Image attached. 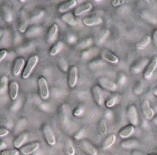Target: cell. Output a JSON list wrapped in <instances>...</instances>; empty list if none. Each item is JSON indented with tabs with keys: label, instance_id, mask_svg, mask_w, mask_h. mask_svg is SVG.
<instances>
[{
	"label": "cell",
	"instance_id": "d4e9b609",
	"mask_svg": "<svg viewBox=\"0 0 157 155\" xmlns=\"http://www.w3.org/2000/svg\"><path fill=\"white\" fill-rule=\"evenodd\" d=\"M139 145V142L136 141V140H127V141H124L121 144V146L123 147V148H133V147H137Z\"/></svg>",
	"mask_w": 157,
	"mask_h": 155
},
{
	"label": "cell",
	"instance_id": "603a6c76",
	"mask_svg": "<svg viewBox=\"0 0 157 155\" xmlns=\"http://www.w3.org/2000/svg\"><path fill=\"white\" fill-rule=\"evenodd\" d=\"M63 48V43L62 42H58L55 43L51 48L50 51H49V55L51 56H56L58 55L60 52H61L62 49Z\"/></svg>",
	"mask_w": 157,
	"mask_h": 155
},
{
	"label": "cell",
	"instance_id": "f35d334b",
	"mask_svg": "<svg viewBox=\"0 0 157 155\" xmlns=\"http://www.w3.org/2000/svg\"><path fill=\"white\" fill-rule=\"evenodd\" d=\"M6 144L3 141H0V150H2V149L6 148Z\"/></svg>",
	"mask_w": 157,
	"mask_h": 155
},
{
	"label": "cell",
	"instance_id": "1f68e13d",
	"mask_svg": "<svg viewBox=\"0 0 157 155\" xmlns=\"http://www.w3.org/2000/svg\"><path fill=\"white\" fill-rule=\"evenodd\" d=\"M106 124H105V121H101V122L99 123V132H100L101 134H105V132H106Z\"/></svg>",
	"mask_w": 157,
	"mask_h": 155
},
{
	"label": "cell",
	"instance_id": "ab89813d",
	"mask_svg": "<svg viewBox=\"0 0 157 155\" xmlns=\"http://www.w3.org/2000/svg\"><path fill=\"white\" fill-rule=\"evenodd\" d=\"M152 93H153L154 95L156 96V97H157V88H155V89L153 90V91H152Z\"/></svg>",
	"mask_w": 157,
	"mask_h": 155
},
{
	"label": "cell",
	"instance_id": "44dd1931",
	"mask_svg": "<svg viewBox=\"0 0 157 155\" xmlns=\"http://www.w3.org/2000/svg\"><path fill=\"white\" fill-rule=\"evenodd\" d=\"M27 138H28V135L26 133L21 134L20 135L17 137L14 141V147L16 148H20L22 146V144L26 141Z\"/></svg>",
	"mask_w": 157,
	"mask_h": 155
},
{
	"label": "cell",
	"instance_id": "3957f363",
	"mask_svg": "<svg viewBox=\"0 0 157 155\" xmlns=\"http://www.w3.org/2000/svg\"><path fill=\"white\" fill-rule=\"evenodd\" d=\"M43 132L47 144L50 146L55 145L56 143L55 134H54L52 127H50V125L49 124H46L43 125Z\"/></svg>",
	"mask_w": 157,
	"mask_h": 155
},
{
	"label": "cell",
	"instance_id": "d590c367",
	"mask_svg": "<svg viewBox=\"0 0 157 155\" xmlns=\"http://www.w3.org/2000/svg\"><path fill=\"white\" fill-rule=\"evenodd\" d=\"M7 51L6 49H2V50H0V62L4 59V58L6 57L7 55Z\"/></svg>",
	"mask_w": 157,
	"mask_h": 155
},
{
	"label": "cell",
	"instance_id": "d6a6232c",
	"mask_svg": "<svg viewBox=\"0 0 157 155\" xmlns=\"http://www.w3.org/2000/svg\"><path fill=\"white\" fill-rule=\"evenodd\" d=\"M59 66H60V68L63 71V72H66L68 70V65L67 63L65 61L64 59H61L59 60Z\"/></svg>",
	"mask_w": 157,
	"mask_h": 155
},
{
	"label": "cell",
	"instance_id": "ac0fdd59",
	"mask_svg": "<svg viewBox=\"0 0 157 155\" xmlns=\"http://www.w3.org/2000/svg\"><path fill=\"white\" fill-rule=\"evenodd\" d=\"M103 20L99 16H93V17L86 18L83 19V24L86 26H95L102 23Z\"/></svg>",
	"mask_w": 157,
	"mask_h": 155
},
{
	"label": "cell",
	"instance_id": "5b68a950",
	"mask_svg": "<svg viewBox=\"0 0 157 155\" xmlns=\"http://www.w3.org/2000/svg\"><path fill=\"white\" fill-rule=\"evenodd\" d=\"M141 109L143 115L145 116V118H146V119H153L154 116H155V111H154V110L152 109V108L151 107L150 103L149 102V101L144 100L142 101Z\"/></svg>",
	"mask_w": 157,
	"mask_h": 155
},
{
	"label": "cell",
	"instance_id": "cb8c5ba5",
	"mask_svg": "<svg viewBox=\"0 0 157 155\" xmlns=\"http://www.w3.org/2000/svg\"><path fill=\"white\" fill-rule=\"evenodd\" d=\"M148 63V59H143L141 61H140L139 62H137L133 67L132 68V71L135 73H139V72H141L145 67H146V64Z\"/></svg>",
	"mask_w": 157,
	"mask_h": 155
},
{
	"label": "cell",
	"instance_id": "4316f807",
	"mask_svg": "<svg viewBox=\"0 0 157 155\" xmlns=\"http://www.w3.org/2000/svg\"><path fill=\"white\" fill-rule=\"evenodd\" d=\"M62 18H63V20L69 25H75L76 24V21L72 13H66Z\"/></svg>",
	"mask_w": 157,
	"mask_h": 155
},
{
	"label": "cell",
	"instance_id": "6da1fadb",
	"mask_svg": "<svg viewBox=\"0 0 157 155\" xmlns=\"http://www.w3.org/2000/svg\"><path fill=\"white\" fill-rule=\"evenodd\" d=\"M39 58L38 55H33L32 57H30V58L29 59L28 62H27L26 65H25V68H24L23 72L22 73V77L23 79H27L31 75V74L33 73V70L35 69V68L37 65L38 62H39Z\"/></svg>",
	"mask_w": 157,
	"mask_h": 155
},
{
	"label": "cell",
	"instance_id": "74e56055",
	"mask_svg": "<svg viewBox=\"0 0 157 155\" xmlns=\"http://www.w3.org/2000/svg\"><path fill=\"white\" fill-rule=\"evenodd\" d=\"M152 42L154 43V46L157 48V29L154 30L152 33Z\"/></svg>",
	"mask_w": 157,
	"mask_h": 155
},
{
	"label": "cell",
	"instance_id": "7bdbcfd3",
	"mask_svg": "<svg viewBox=\"0 0 157 155\" xmlns=\"http://www.w3.org/2000/svg\"><path fill=\"white\" fill-rule=\"evenodd\" d=\"M149 155H157V154H153V153H151V154H149Z\"/></svg>",
	"mask_w": 157,
	"mask_h": 155
},
{
	"label": "cell",
	"instance_id": "9c48e42d",
	"mask_svg": "<svg viewBox=\"0 0 157 155\" xmlns=\"http://www.w3.org/2000/svg\"><path fill=\"white\" fill-rule=\"evenodd\" d=\"M78 81V68L76 66H72L69 72V85L70 88H74Z\"/></svg>",
	"mask_w": 157,
	"mask_h": 155
},
{
	"label": "cell",
	"instance_id": "7a4b0ae2",
	"mask_svg": "<svg viewBox=\"0 0 157 155\" xmlns=\"http://www.w3.org/2000/svg\"><path fill=\"white\" fill-rule=\"evenodd\" d=\"M38 85H39V94L41 98L43 100H47L49 98V88L47 81L44 77H39L38 80Z\"/></svg>",
	"mask_w": 157,
	"mask_h": 155
},
{
	"label": "cell",
	"instance_id": "8992f818",
	"mask_svg": "<svg viewBox=\"0 0 157 155\" xmlns=\"http://www.w3.org/2000/svg\"><path fill=\"white\" fill-rule=\"evenodd\" d=\"M98 83L102 88L109 91H115L118 89V85L115 82L109 80L106 78L98 79Z\"/></svg>",
	"mask_w": 157,
	"mask_h": 155
},
{
	"label": "cell",
	"instance_id": "83f0119b",
	"mask_svg": "<svg viewBox=\"0 0 157 155\" xmlns=\"http://www.w3.org/2000/svg\"><path fill=\"white\" fill-rule=\"evenodd\" d=\"M7 85H8V78L3 75L0 79V94L5 92L7 88Z\"/></svg>",
	"mask_w": 157,
	"mask_h": 155
},
{
	"label": "cell",
	"instance_id": "30bf717a",
	"mask_svg": "<svg viewBox=\"0 0 157 155\" xmlns=\"http://www.w3.org/2000/svg\"><path fill=\"white\" fill-rule=\"evenodd\" d=\"M39 145H40L39 142H33L31 143V144H26V145L21 147L19 152L23 155H29L36 151L39 147Z\"/></svg>",
	"mask_w": 157,
	"mask_h": 155
},
{
	"label": "cell",
	"instance_id": "7402d4cb",
	"mask_svg": "<svg viewBox=\"0 0 157 155\" xmlns=\"http://www.w3.org/2000/svg\"><path fill=\"white\" fill-rule=\"evenodd\" d=\"M151 40H152V38L149 35H146L143 38V39L138 42L136 44V48L140 50H143V49H146V47L149 46V45L150 44Z\"/></svg>",
	"mask_w": 157,
	"mask_h": 155
},
{
	"label": "cell",
	"instance_id": "f546056e",
	"mask_svg": "<svg viewBox=\"0 0 157 155\" xmlns=\"http://www.w3.org/2000/svg\"><path fill=\"white\" fill-rule=\"evenodd\" d=\"M19 150L17 149H11V150H2L1 155H19Z\"/></svg>",
	"mask_w": 157,
	"mask_h": 155
},
{
	"label": "cell",
	"instance_id": "277c9868",
	"mask_svg": "<svg viewBox=\"0 0 157 155\" xmlns=\"http://www.w3.org/2000/svg\"><path fill=\"white\" fill-rule=\"evenodd\" d=\"M127 118L132 126H137L139 124V116L136 107L131 105L127 108Z\"/></svg>",
	"mask_w": 157,
	"mask_h": 155
},
{
	"label": "cell",
	"instance_id": "836d02e7",
	"mask_svg": "<svg viewBox=\"0 0 157 155\" xmlns=\"http://www.w3.org/2000/svg\"><path fill=\"white\" fill-rule=\"evenodd\" d=\"M82 112H83L82 108H81V107H78V108H76L75 110H74L73 114L74 116H75V117H78V116H80L81 114H82Z\"/></svg>",
	"mask_w": 157,
	"mask_h": 155
},
{
	"label": "cell",
	"instance_id": "8fae6325",
	"mask_svg": "<svg viewBox=\"0 0 157 155\" xmlns=\"http://www.w3.org/2000/svg\"><path fill=\"white\" fill-rule=\"evenodd\" d=\"M101 56H102V58L104 61H108V62L111 63V64H117L119 62V61H120L119 58L116 55L112 53L109 51L105 50V49L102 52Z\"/></svg>",
	"mask_w": 157,
	"mask_h": 155
},
{
	"label": "cell",
	"instance_id": "7c38bea8",
	"mask_svg": "<svg viewBox=\"0 0 157 155\" xmlns=\"http://www.w3.org/2000/svg\"><path fill=\"white\" fill-rule=\"evenodd\" d=\"M92 93H93V97L94 99L96 105L101 106L103 104V98H102V91H101L100 88L98 85L93 86L92 88Z\"/></svg>",
	"mask_w": 157,
	"mask_h": 155
},
{
	"label": "cell",
	"instance_id": "4fadbf2b",
	"mask_svg": "<svg viewBox=\"0 0 157 155\" xmlns=\"http://www.w3.org/2000/svg\"><path fill=\"white\" fill-rule=\"evenodd\" d=\"M93 9V5L90 2H85L82 5L78 6L75 10H74V15L75 16H81V15L90 12Z\"/></svg>",
	"mask_w": 157,
	"mask_h": 155
},
{
	"label": "cell",
	"instance_id": "e0dca14e",
	"mask_svg": "<svg viewBox=\"0 0 157 155\" xmlns=\"http://www.w3.org/2000/svg\"><path fill=\"white\" fill-rule=\"evenodd\" d=\"M77 4L76 0H69V1H66V2H63V3L60 4L59 6L58 10L59 13H66V12L69 11L72 9L73 7H75Z\"/></svg>",
	"mask_w": 157,
	"mask_h": 155
},
{
	"label": "cell",
	"instance_id": "ffe728a7",
	"mask_svg": "<svg viewBox=\"0 0 157 155\" xmlns=\"http://www.w3.org/2000/svg\"><path fill=\"white\" fill-rule=\"evenodd\" d=\"M116 140V137L114 134H111V135H108L105 140L103 141L102 144V149L103 150H107V149L110 148L113 144H115Z\"/></svg>",
	"mask_w": 157,
	"mask_h": 155
},
{
	"label": "cell",
	"instance_id": "e575fe53",
	"mask_svg": "<svg viewBox=\"0 0 157 155\" xmlns=\"http://www.w3.org/2000/svg\"><path fill=\"white\" fill-rule=\"evenodd\" d=\"M126 2V1L124 0H114V1H112V4H113V6L117 7L122 6L123 4H124Z\"/></svg>",
	"mask_w": 157,
	"mask_h": 155
},
{
	"label": "cell",
	"instance_id": "b9f144b4",
	"mask_svg": "<svg viewBox=\"0 0 157 155\" xmlns=\"http://www.w3.org/2000/svg\"><path fill=\"white\" fill-rule=\"evenodd\" d=\"M2 35V30H1V28H0V38H1Z\"/></svg>",
	"mask_w": 157,
	"mask_h": 155
},
{
	"label": "cell",
	"instance_id": "8d00e7d4",
	"mask_svg": "<svg viewBox=\"0 0 157 155\" xmlns=\"http://www.w3.org/2000/svg\"><path fill=\"white\" fill-rule=\"evenodd\" d=\"M10 133V131L6 128H0V137H4V136H6V135H9Z\"/></svg>",
	"mask_w": 157,
	"mask_h": 155
},
{
	"label": "cell",
	"instance_id": "4dcf8cb0",
	"mask_svg": "<svg viewBox=\"0 0 157 155\" xmlns=\"http://www.w3.org/2000/svg\"><path fill=\"white\" fill-rule=\"evenodd\" d=\"M109 32L108 30H105V31H102V33H101L100 35H99V37H98V42H99V44H102V42L104 41V40L105 39L107 38V36L109 35Z\"/></svg>",
	"mask_w": 157,
	"mask_h": 155
},
{
	"label": "cell",
	"instance_id": "d6986e66",
	"mask_svg": "<svg viewBox=\"0 0 157 155\" xmlns=\"http://www.w3.org/2000/svg\"><path fill=\"white\" fill-rule=\"evenodd\" d=\"M19 83L16 82H12L10 84L9 87V91H10V96L12 100H16L19 94Z\"/></svg>",
	"mask_w": 157,
	"mask_h": 155
},
{
	"label": "cell",
	"instance_id": "f1b7e54d",
	"mask_svg": "<svg viewBox=\"0 0 157 155\" xmlns=\"http://www.w3.org/2000/svg\"><path fill=\"white\" fill-rule=\"evenodd\" d=\"M117 102H118L117 96H113V97L109 98L105 101V106L109 108H113V107H114L115 105L117 104Z\"/></svg>",
	"mask_w": 157,
	"mask_h": 155
},
{
	"label": "cell",
	"instance_id": "60d3db41",
	"mask_svg": "<svg viewBox=\"0 0 157 155\" xmlns=\"http://www.w3.org/2000/svg\"><path fill=\"white\" fill-rule=\"evenodd\" d=\"M153 121H154V123H155V124H157V117H156V118H154Z\"/></svg>",
	"mask_w": 157,
	"mask_h": 155
},
{
	"label": "cell",
	"instance_id": "9a60e30c",
	"mask_svg": "<svg viewBox=\"0 0 157 155\" xmlns=\"http://www.w3.org/2000/svg\"><path fill=\"white\" fill-rule=\"evenodd\" d=\"M24 65H25V59L23 58H18L15 61L14 66H13V75L15 76H19L22 73Z\"/></svg>",
	"mask_w": 157,
	"mask_h": 155
},
{
	"label": "cell",
	"instance_id": "5bb4252c",
	"mask_svg": "<svg viewBox=\"0 0 157 155\" xmlns=\"http://www.w3.org/2000/svg\"><path fill=\"white\" fill-rule=\"evenodd\" d=\"M59 27L56 24H52L49 28L47 33V41L49 43H52L56 40L58 35Z\"/></svg>",
	"mask_w": 157,
	"mask_h": 155
},
{
	"label": "cell",
	"instance_id": "52a82bcc",
	"mask_svg": "<svg viewBox=\"0 0 157 155\" xmlns=\"http://www.w3.org/2000/svg\"><path fill=\"white\" fill-rule=\"evenodd\" d=\"M157 68V56H155L152 58V59L151 60L149 64L148 65L147 68L145 70L144 74H143V77L144 79L146 80H149L151 79V78L152 77L154 72L156 69Z\"/></svg>",
	"mask_w": 157,
	"mask_h": 155
},
{
	"label": "cell",
	"instance_id": "2e32d148",
	"mask_svg": "<svg viewBox=\"0 0 157 155\" xmlns=\"http://www.w3.org/2000/svg\"><path fill=\"white\" fill-rule=\"evenodd\" d=\"M134 131H135V127L132 126V124H129V125H126V127L122 128L118 135L123 139H126V138L130 137L134 133Z\"/></svg>",
	"mask_w": 157,
	"mask_h": 155
},
{
	"label": "cell",
	"instance_id": "ba28073f",
	"mask_svg": "<svg viewBox=\"0 0 157 155\" xmlns=\"http://www.w3.org/2000/svg\"><path fill=\"white\" fill-rule=\"evenodd\" d=\"M81 148L89 155H98V150L90 141L86 140H82L78 143Z\"/></svg>",
	"mask_w": 157,
	"mask_h": 155
},
{
	"label": "cell",
	"instance_id": "484cf974",
	"mask_svg": "<svg viewBox=\"0 0 157 155\" xmlns=\"http://www.w3.org/2000/svg\"><path fill=\"white\" fill-rule=\"evenodd\" d=\"M66 151L68 155H75V147L70 139H67L66 141Z\"/></svg>",
	"mask_w": 157,
	"mask_h": 155
}]
</instances>
